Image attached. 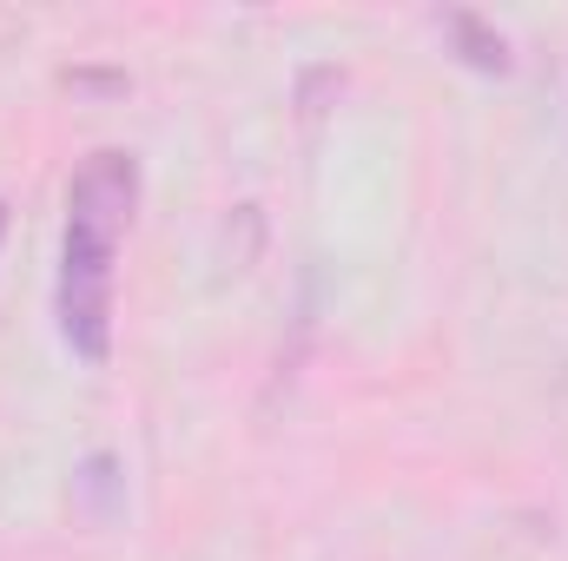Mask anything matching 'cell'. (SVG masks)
I'll return each mask as SVG.
<instances>
[{"label": "cell", "mask_w": 568, "mask_h": 561, "mask_svg": "<svg viewBox=\"0 0 568 561\" xmlns=\"http://www.w3.org/2000/svg\"><path fill=\"white\" fill-rule=\"evenodd\" d=\"M140 205V165L126 152H93L67 185V245H60V337L73 357L106 364L113 350V252Z\"/></svg>", "instance_id": "1"}, {"label": "cell", "mask_w": 568, "mask_h": 561, "mask_svg": "<svg viewBox=\"0 0 568 561\" xmlns=\"http://www.w3.org/2000/svg\"><path fill=\"white\" fill-rule=\"evenodd\" d=\"M0 232H7V205H0Z\"/></svg>", "instance_id": "4"}, {"label": "cell", "mask_w": 568, "mask_h": 561, "mask_svg": "<svg viewBox=\"0 0 568 561\" xmlns=\"http://www.w3.org/2000/svg\"><path fill=\"white\" fill-rule=\"evenodd\" d=\"M443 27H449V40H456V53L476 67V73H509V40L483 20V13H469V7H449L443 13Z\"/></svg>", "instance_id": "2"}, {"label": "cell", "mask_w": 568, "mask_h": 561, "mask_svg": "<svg viewBox=\"0 0 568 561\" xmlns=\"http://www.w3.org/2000/svg\"><path fill=\"white\" fill-rule=\"evenodd\" d=\"M73 502H80L93 522H113L120 502H126V476H120V462H113V456H87L80 476H73Z\"/></svg>", "instance_id": "3"}]
</instances>
